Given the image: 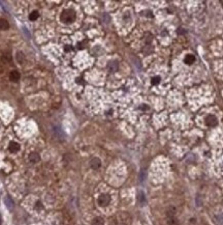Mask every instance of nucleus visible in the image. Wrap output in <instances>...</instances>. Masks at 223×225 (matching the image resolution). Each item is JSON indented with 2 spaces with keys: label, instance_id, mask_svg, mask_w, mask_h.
Wrapping results in <instances>:
<instances>
[{
  "label": "nucleus",
  "instance_id": "9b49d317",
  "mask_svg": "<svg viewBox=\"0 0 223 225\" xmlns=\"http://www.w3.org/2000/svg\"><path fill=\"white\" fill-rule=\"evenodd\" d=\"M16 58H17V61H18L20 64H24V61H25V56H24V54H23L22 52H18V53H17V55H16Z\"/></svg>",
  "mask_w": 223,
  "mask_h": 225
},
{
  "label": "nucleus",
  "instance_id": "6e6552de",
  "mask_svg": "<svg viewBox=\"0 0 223 225\" xmlns=\"http://www.w3.org/2000/svg\"><path fill=\"white\" fill-rule=\"evenodd\" d=\"M9 28V23L5 19H0V30H7Z\"/></svg>",
  "mask_w": 223,
  "mask_h": 225
},
{
  "label": "nucleus",
  "instance_id": "aec40b11",
  "mask_svg": "<svg viewBox=\"0 0 223 225\" xmlns=\"http://www.w3.org/2000/svg\"><path fill=\"white\" fill-rule=\"evenodd\" d=\"M178 33H179V34H182V33H185L184 29H182V28H179V29H178Z\"/></svg>",
  "mask_w": 223,
  "mask_h": 225
},
{
  "label": "nucleus",
  "instance_id": "0eeeda50",
  "mask_svg": "<svg viewBox=\"0 0 223 225\" xmlns=\"http://www.w3.org/2000/svg\"><path fill=\"white\" fill-rule=\"evenodd\" d=\"M39 160H41V157L37 153H31L29 155V161L31 163H37V162H39Z\"/></svg>",
  "mask_w": 223,
  "mask_h": 225
},
{
  "label": "nucleus",
  "instance_id": "1a4fd4ad",
  "mask_svg": "<svg viewBox=\"0 0 223 225\" xmlns=\"http://www.w3.org/2000/svg\"><path fill=\"white\" fill-rule=\"evenodd\" d=\"M9 79L12 81H18V80H20V73L17 72V71H12L9 74Z\"/></svg>",
  "mask_w": 223,
  "mask_h": 225
},
{
  "label": "nucleus",
  "instance_id": "6ab92c4d",
  "mask_svg": "<svg viewBox=\"0 0 223 225\" xmlns=\"http://www.w3.org/2000/svg\"><path fill=\"white\" fill-rule=\"evenodd\" d=\"M71 49H72V48H71V46H69V45L65 46V48H64V50H65V51H66V52L70 51V50H71Z\"/></svg>",
  "mask_w": 223,
  "mask_h": 225
},
{
  "label": "nucleus",
  "instance_id": "f3484780",
  "mask_svg": "<svg viewBox=\"0 0 223 225\" xmlns=\"http://www.w3.org/2000/svg\"><path fill=\"white\" fill-rule=\"evenodd\" d=\"M5 202L7 203V207H9V209H12V201L9 200V198H8V197H7V198L5 199Z\"/></svg>",
  "mask_w": 223,
  "mask_h": 225
},
{
  "label": "nucleus",
  "instance_id": "dca6fc26",
  "mask_svg": "<svg viewBox=\"0 0 223 225\" xmlns=\"http://www.w3.org/2000/svg\"><path fill=\"white\" fill-rule=\"evenodd\" d=\"M138 201H140V203H144L145 202V195L143 192H140L138 193Z\"/></svg>",
  "mask_w": 223,
  "mask_h": 225
},
{
  "label": "nucleus",
  "instance_id": "20e7f679",
  "mask_svg": "<svg viewBox=\"0 0 223 225\" xmlns=\"http://www.w3.org/2000/svg\"><path fill=\"white\" fill-rule=\"evenodd\" d=\"M101 166V161H100L99 158H93V159L90 161V167L92 169H98V168Z\"/></svg>",
  "mask_w": 223,
  "mask_h": 225
},
{
  "label": "nucleus",
  "instance_id": "7ed1b4c3",
  "mask_svg": "<svg viewBox=\"0 0 223 225\" xmlns=\"http://www.w3.org/2000/svg\"><path fill=\"white\" fill-rule=\"evenodd\" d=\"M206 123H207V125L209 127H215L218 123V121L216 118V116H214V115H208V117L206 118Z\"/></svg>",
  "mask_w": 223,
  "mask_h": 225
},
{
  "label": "nucleus",
  "instance_id": "39448f33",
  "mask_svg": "<svg viewBox=\"0 0 223 225\" xmlns=\"http://www.w3.org/2000/svg\"><path fill=\"white\" fill-rule=\"evenodd\" d=\"M8 150H9V151H12V153H17V151L20 150V144L14 141H12L9 143V145H8Z\"/></svg>",
  "mask_w": 223,
  "mask_h": 225
},
{
  "label": "nucleus",
  "instance_id": "ddd939ff",
  "mask_svg": "<svg viewBox=\"0 0 223 225\" xmlns=\"http://www.w3.org/2000/svg\"><path fill=\"white\" fill-rule=\"evenodd\" d=\"M194 61H195V56L192 55V54H189V55H187L186 58H185V62H186L187 64H191Z\"/></svg>",
  "mask_w": 223,
  "mask_h": 225
},
{
  "label": "nucleus",
  "instance_id": "4468645a",
  "mask_svg": "<svg viewBox=\"0 0 223 225\" xmlns=\"http://www.w3.org/2000/svg\"><path fill=\"white\" fill-rule=\"evenodd\" d=\"M38 17H39V12H36V10H34V12H32L29 15V19H30L31 21H36L37 19H38Z\"/></svg>",
  "mask_w": 223,
  "mask_h": 225
},
{
  "label": "nucleus",
  "instance_id": "9d476101",
  "mask_svg": "<svg viewBox=\"0 0 223 225\" xmlns=\"http://www.w3.org/2000/svg\"><path fill=\"white\" fill-rule=\"evenodd\" d=\"M167 225H180L179 220L174 216L172 217H167Z\"/></svg>",
  "mask_w": 223,
  "mask_h": 225
},
{
  "label": "nucleus",
  "instance_id": "423d86ee",
  "mask_svg": "<svg viewBox=\"0 0 223 225\" xmlns=\"http://www.w3.org/2000/svg\"><path fill=\"white\" fill-rule=\"evenodd\" d=\"M108 69L110 72L115 73V72H117L118 69H119V64H118L117 61H111L110 64H108Z\"/></svg>",
  "mask_w": 223,
  "mask_h": 225
},
{
  "label": "nucleus",
  "instance_id": "a211bd4d",
  "mask_svg": "<svg viewBox=\"0 0 223 225\" xmlns=\"http://www.w3.org/2000/svg\"><path fill=\"white\" fill-rule=\"evenodd\" d=\"M36 209L37 210H41V209H43V205H41V201H37V202H36Z\"/></svg>",
  "mask_w": 223,
  "mask_h": 225
},
{
  "label": "nucleus",
  "instance_id": "f257e3e1",
  "mask_svg": "<svg viewBox=\"0 0 223 225\" xmlns=\"http://www.w3.org/2000/svg\"><path fill=\"white\" fill-rule=\"evenodd\" d=\"M61 21L65 24H70L75 20V12L72 9H65L62 12L60 17Z\"/></svg>",
  "mask_w": 223,
  "mask_h": 225
},
{
  "label": "nucleus",
  "instance_id": "f03ea898",
  "mask_svg": "<svg viewBox=\"0 0 223 225\" xmlns=\"http://www.w3.org/2000/svg\"><path fill=\"white\" fill-rule=\"evenodd\" d=\"M110 202H111V197L109 196L108 194H101L97 199L98 205H99V207H102L109 205V203Z\"/></svg>",
  "mask_w": 223,
  "mask_h": 225
},
{
  "label": "nucleus",
  "instance_id": "2eb2a0df",
  "mask_svg": "<svg viewBox=\"0 0 223 225\" xmlns=\"http://www.w3.org/2000/svg\"><path fill=\"white\" fill-rule=\"evenodd\" d=\"M159 82H160V77H158V76L153 77L152 80H151V83H152L153 85H157V84H159Z\"/></svg>",
  "mask_w": 223,
  "mask_h": 225
},
{
  "label": "nucleus",
  "instance_id": "f8f14e48",
  "mask_svg": "<svg viewBox=\"0 0 223 225\" xmlns=\"http://www.w3.org/2000/svg\"><path fill=\"white\" fill-rule=\"evenodd\" d=\"M93 225H104V220L101 217H95L92 221Z\"/></svg>",
  "mask_w": 223,
  "mask_h": 225
}]
</instances>
